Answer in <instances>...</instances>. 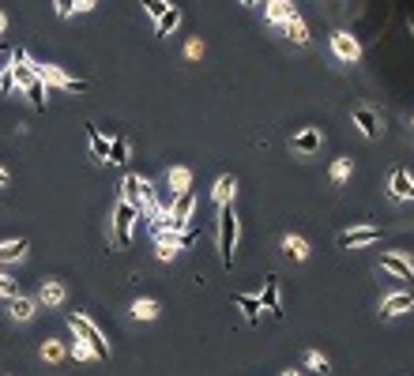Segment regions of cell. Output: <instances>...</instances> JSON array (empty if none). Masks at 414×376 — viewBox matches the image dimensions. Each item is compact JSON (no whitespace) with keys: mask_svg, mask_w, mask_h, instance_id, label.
I'll return each mask as SVG.
<instances>
[{"mask_svg":"<svg viewBox=\"0 0 414 376\" xmlns=\"http://www.w3.org/2000/svg\"><path fill=\"white\" fill-rule=\"evenodd\" d=\"M4 184H8V169H4V166H0V188H4Z\"/></svg>","mask_w":414,"mask_h":376,"instance_id":"8d00e7d4","label":"cell"},{"mask_svg":"<svg viewBox=\"0 0 414 376\" xmlns=\"http://www.w3.org/2000/svg\"><path fill=\"white\" fill-rule=\"evenodd\" d=\"M410 23H414V19H410Z\"/></svg>","mask_w":414,"mask_h":376,"instance_id":"60d3db41","label":"cell"},{"mask_svg":"<svg viewBox=\"0 0 414 376\" xmlns=\"http://www.w3.org/2000/svg\"><path fill=\"white\" fill-rule=\"evenodd\" d=\"M11 75H16L19 90L26 94V98H31L34 110H46V83L38 79L31 57H26V49H16V53H11Z\"/></svg>","mask_w":414,"mask_h":376,"instance_id":"6da1fadb","label":"cell"},{"mask_svg":"<svg viewBox=\"0 0 414 376\" xmlns=\"http://www.w3.org/2000/svg\"><path fill=\"white\" fill-rule=\"evenodd\" d=\"M53 8H57V16H61V19H68L72 11H76V0H53Z\"/></svg>","mask_w":414,"mask_h":376,"instance_id":"836d02e7","label":"cell"},{"mask_svg":"<svg viewBox=\"0 0 414 376\" xmlns=\"http://www.w3.org/2000/svg\"><path fill=\"white\" fill-rule=\"evenodd\" d=\"M34 64V72H38V79H42L46 87H57V90H68V94H79V90H87V83L83 79H72L64 68H53V64H38V61H31Z\"/></svg>","mask_w":414,"mask_h":376,"instance_id":"277c9868","label":"cell"},{"mask_svg":"<svg viewBox=\"0 0 414 376\" xmlns=\"http://www.w3.org/2000/svg\"><path fill=\"white\" fill-rule=\"evenodd\" d=\"M260 298V305L268 308L271 316H283V298H279V278L275 275H268V282H264V290L257 293Z\"/></svg>","mask_w":414,"mask_h":376,"instance_id":"30bf717a","label":"cell"},{"mask_svg":"<svg viewBox=\"0 0 414 376\" xmlns=\"http://www.w3.org/2000/svg\"><path fill=\"white\" fill-rule=\"evenodd\" d=\"M320 140H324V136H320V128H301L298 136L290 140V147H294V151H301V155H313V151H320Z\"/></svg>","mask_w":414,"mask_h":376,"instance_id":"4fadbf2b","label":"cell"},{"mask_svg":"<svg viewBox=\"0 0 414 376\" xmlns=\"http://www.w3.org/2000/svg\"><path fill=\"white\" fill-rule=\"evenodd\" d=\"M283 249H286V256H294V260H309V241L298 237V234H286Z\"/></svg>","mask_w":414,"mask_h":376,"instance_id":"44dd1931","label":"cell"},{"mask_svg":"<svg viewBox=\"0 0 414 376\" xmlns=\"http://www.w3.org/2000/svg\"><path fill=\"white\" fill-rule=\"evenodd\" d=\"M392 199H414V181H410V173L407 169H395L392 173Z\"/></svg>","mask_w":414,"mask_h":376,"instance_id":"2e32d148","label":"cell"},{"mask_svg":"<svg viewBox=\"0 0 414 376\" xmlns=\"http://www.w3.org/2000/svg\"><path fill=\"white\" fill-rule=\"evenodd\" d=\"M11 90H16V75H11V64H8V68L0 72V94H11Z\"/></svg>","mask_w":414,"mask_h":376,"instance_id":"d6a6232c","label":"cell"},{"mask_svg":"<svg viewBox=\"0 0 414 376\" xmlns=\"http://www.w3.org/2000/svg\"><path fill=\"white\" fill-rule=\"evenodd\" d=\"M143 8H147V16H151V19H162L166 11H170L166 0H143Z\"/></svg>","mask_w":414,"mask_h":376,"instance_id":"f546056e","label":"cell"},{"mask_svg":"<svg viewBox=\"0 0 414 376\" xmlns=\"http://www.w3.org/2000/svg\"><path fill=\"white\" fill-rule=\"evenodd\" d=\"M283 26H286V38H290L294 46H305V42H309V26H305V19L298 16V11H294V16H290Z\"/></svg>","mask_w":414,"mask_h":376,"instance_id":"ac0fdd59","label":"cell"},{"mask_svg":"<svg viewBox=\"0 0 414 376\" xmlns=\"http://www.w3.org/2000/svg\"><path fill=\"white\" fill-rule=\"evenodd\" d=\"M283 376H298V372H294V369H286V372H283Z\"/></svg>","mask_w":414,"mask_h":376,"instance_id":"ab89813d","label":"cell"},{"mask_svg":"<svg viewBox=\"0 0 414 376\" xmlns=\"http://www.w3.org/2000/svg\"><path fill=\"white\" fill-rule=\"evenodd\" d=\"M68 328L79 335V339H83L87 346H90V354H95L98 361H110V346H105V339H102V331L95 328V324H90V320L87 316H79V313H72L68 316Z\"/></svg>","mask_w":414,"mask_h":376,"instance_id":"3957f363","label":"cell"},{"mask_svg":"<svg viewBox=\"0 0 414 376\" xmlns=\"http://www.w3.org/2000/svg\"><path fill=\"white\" fill-rule=\"evenodd\" d=\"M264 8H268V19L271 23H286L294 16V4L290 0H264Z\"/></svg>","mask_w":414,"mask_h":376,"instance_id":"ffe728a7","label":"cell"},{"mask_svg":"<svg viewBox=\"0 0 414 376\" xmlns=\"http://www.w3.org/2000/svg\"><path fill=\"white\" fill-rule=\"evenodd\" d=\"M166 188L170 192H189L192 188V169L189 166H170L166 169Z\"/></svg>","mask_w":414,"mask_h":376,"instance_id":"7c38bea8","label":"cell"},{"mask_svg":"<svg viewBox=\"0 0 414 376\" xmlns=\"http://www.w3.org/2000/svg\"><path fill=\"white\" fill-rule=\"evenodd\" d=\"M234 249H237V214L234 207H219V256L222 267H234Z\"/></svg>","mask_w":414,"mask_h":376,"instance_id":"7a4b0ae2","label":"cell"},{"mask_svg":"<svg viewBox=\"0 0 414 376\" xmlns=\"http://www.w3.org/2000/svg\"><path fill=\"white\" fill-rule=\"evenodd\" d=\"M87 140H90V155H95V162H105V158H110V140H105L95 125H87Z\"/></svg>","mask_w":414,"mask_h":376,"instance_id":"d6986e66","label":"cell"},{"mask_svg":"<svg viewBox=\"0 0 414 376\" xmlns=\"http://www.w3.org/2000/svg\"><path fill=\"white\" fill-rule=\"evenodd\" d=\"M354 125L362 128L366 140H377L381 128H384V120H381V113H373V110H366V105H358V110H354Z\"/></svg>","mask_w":414,"mask_h":376,"instance_id":"9c48e42d","label":"cell"},{"mask_svg":"<svg viewBox=\"0 0 414 376\" xmlns=\"http://www.w3.org/2000/svg\"><path fill=\"white\" fill-rule=\"evenodd\" d=\"M185 53H189V57H200V53H204V46H200V42H189V46H185Z\"/></svg>","mask_w":414,"mask_h":376,"instance_id":"d590c367","label":"cell"},{"mask_svg":"<svg viewBox=\"0 0 414 376\" xmlns=\"http://www.w3.org/2000/svg\"><path fill=\"white\" fill-rule=\"evenodd\" d=\"M121 188H125V192H121V199L140 211V173H125V184H121Z\"/></svg>","mask_w":414,"mask_h":376,"instance_id":"603a6c76","label":"cell"},{"mask_svg":"<svg viewBox=\"0 0 414 376\" xmlns=\"http://www.w3.org/2000/svg\"><path fill=\"white\" fill-rule=\"evenodd\" d=\"M42 357H46V361H61V357H64V346H61L57 339H46V343H42Z\"/></svg>","mask_w":414,"mask_h":376,"instance_id":"f1b7e54d","label":"cell"},{"mask_svg":"<svg viewBox=\"0 0 414 376\" xmlns=\"http://www.w3.org/2000/svg\"><path fill=\"white\" fill-rule=\"evenodd\" d=\"M410 308H414V293L399 290V293H388V298L381 301V316H384V320H392V316H403V313H410Z\"/></svg>","mask_w":414,"mask_h":376,"instance_id":"ba28073f","label":"cell"},{"mask_svg":"<svg viewBox=\"0 0 414 376\" xmlns=\"http://www.w3.org/2000/svg\"><path fill=\"white\" fill-rule=\"evenodd\" d=\"M64 293H68V290H64V282L46 278V282H42V290H38V301H42L46 308H57V305L64 301Z\"/></svg>","mask_w":414,"mask_h":376,"instance_id":"5bb4252c","label":"cell"},{"mask_svg":"<svg viewBox=\"0 0 414 376\" xmlns=\"http://www.w3.org/2000/svg\"><path fill=\"white\" fill-rule=\"evenodd\" d=\"M346 177H351V158H339V162L336 166H331V181H346Z\"/></svg>","mask_w":414,"mask_h":376,"instance_id":"4dcf8cb0","label":"cell"},{"mask_svg":"<svg viewBox=\"0 0 414 376\" xmlns=\"http://www.w3.org/2000/svg\"><path fill=\"white\" fill-rule=\"evenodd\" d=\"M158 308H162V305H158L155 298H140L136 305H132V316H136V320H155Z\"/></svg>","mask_w":414,"mask_h":376,"instance_id":"4316f807","label":"cell"},{"mask_svg":"<svg viewBox=\"0 0 414 376\" xmlns=\"http://www.w3.org/2000/svg\"><path fill=\"white\" fill-rule=\"evenodd\" d=\"M305 365H309L313 372H320V376H328V372H331L328 357H324V354H316V350H305Z\"/></svg>","mask_w":414,"mask_h":376,"instance_id":"83f0119b","label":"cell"},{"mask_svg":"<svg viewBox=\"0 0 414 376\" xmlns=\"http://www.w3.org/2000/svg\"><path fill=\"white\" fill-rule=\"evenodd\" d=\"M242 4H264V0H242Z\"/></svg>","mask_w":414,"mask_h":376,"instance_id":"f35d334b","label":"cell"},{"mask_svg":"<svg viewBox=\"0 0 414 376\" xmlns=\"http://www.w3.org/2000/svg\"><path fill=\"white\" fill-rule=\"evenodd\" d=\"M4 26H8V19H4V11H0V34H4Z\"/></svg>","mask_w":414,"mask_h":376,"instance_id":"74e56055","label":"cell"},{"mask_svg":"<svg viewBox=\"0 0 414 376\" xmlns=\"http://www.w3.org/2000/svg\"><path fill=\"white\" fill-rule=\"evenodd\" d=\"M177 23H181V11L170 4V11H166V16H162V19H155V34H158V38H166L170 31H177Z\"/></svg>","mask_w":414,"mask_h":376,"instance_id":"484cf974","label":"cell"},{"mask_svg":"<svg viewBox=\"0 0 414 376\" xmlns=\"http://www.w3.org/2000/svg\"><path fill=\"white\" fill-rule=\"evenodd\" d=\"M331 49H336V57L346 61V64H354L358 57H362V46H358V38H351L346 31H336V34H331Z\"/></svg>","mask_w":414,"mask_h":376,"instance_id":"52a82bcc","label":"cell"},{"mask_svg":"<svg viewBox=\"0 0 414 376\" xmlns=\"http://www.w3.org/2000/svg\"><path fill=\"white\" fill-rule=\"evenodd\" d=\"M34 301L31 298H23V293H16V298H11V308H8V313H11V320H31L34 316Z\"/></svg>","mask_w":414,"mask_h":376,"instance_id":"cb8c5ba5","label":"cell"},{"mask_svg":"<svg viewBox=\"0 0 414 376\" xmlns=\"http://www.w3.org/2000/svg\"><path fill=\"white\" fill-rule=\"evenodd\" d=\"M237 308H242V313H245V320H249V324H260V313H264V305H260V298H257V293H237Z\"/></svg>","mask_w":414,"mask_h":376,"instance_id":"e0dca14e","label":"cell"},{"mask_svg":"<svg viewBox=\"0 0 414 376\" xmlns=\"http://www.w3.org/2000/svg\"><path fill=\"white\" fill-rule=\"evenodd\" d=\"M381 267H384V271H392V275H399V278H414V263L407 256H399V252H384Z\"/></svg>","mask_w":414,"mask_h":376,"instance_id":"8fae6325","label":"cell"},{"mask_svg":"<svg viewBox=\"0 0 414 376\" xmlns=\"http://www.w3.org/2000/svg\"><path fill=\"white\" fill-rule=\"evenodd\" d=\"M0 298H16V282L0 275Z\"/></svg>","mask_w":414,"mask_h":376,"instance_id":"e575fe53","label":"cell"},{"mask_svg":"<svg viewBox=\"0 0 414 376\" xmlns=\"http://www.w3.org/2000/svg\"><path fill=\"white\" fill-rule=\"evenodd\" d=\"M72 357H76V361H87V357H95V354H90V346H87L83 339H79V335H76V343H72Z\"/></svg>","mask_w":414,"mask_h":376,"instance_id":"1f68e13d","label":"cell"},{"mask_svg":"<svg viewBox=\"0 0 414 376\" xmlns=\"http://www.w3.org/2000/svg\"><path fill=\"white\" fill-rule=\"evenodd\" d=\"M381 230L377 226H354V230L339 234V249H362V245H377Z\"/></svg>","mask_w":414,"mask_h":376,"instance_id":"8992f818","label":"cell"},{"mask_svg":"<svg viewBox=\"0 0 414 376\" xmlns=\"http://www.w3.org/2000/svg\"><path fill=\"white\" fill-rule=\"evenodd\" d=\"M136 219H140V211L121 199V204H117V211H113V245H117V249H128L132 226H136Z\"/></svg>","mask_w":414,"mask_h":376,"instance_id":"5b68a950","label":"cell"},{"mask_svg":"<svg viewBox=\"0 0 414 376\" xmlns=\"http://www.w3.org/2000/svg\"><path fill=\"white\" fill-rule=\"evenodd\" d=\"M234 192H237V177L234 173H222V177L215 181V207H230Z\"/></svg>","mask_w":414,"mask_h":376,"instance_id":"9a60e30c","label":"cell"},{"mask_svg":"<svg viewBox=\"0 0 414 376\" xmlns=\"http://www.w3.org/2000/svg\"><path fill=\"white\" fill-rule=\"evenodd\" d=\"M110 166H125L128 162V140L125 136H113L110 140V158H105Z\"/></svg>","mask_w":414,"mask_h":376,"instance_id":"d4e9b609","label":"cell"},{"mask_svg":"<svg viewBox=\"0 0 414 376\" xmlns=\"http://www.w3.org/2000/svg\"><path fill=\"white\" fill-rule=\"evenodd\" d=\"M26 241L19 237V241H4V245H0V263H11V260H23L26 256Z\"/></svg>","mask_w":414,"mask_h":376,"instance_id":"7402d4cb","label":"cell"}]
</instances>
